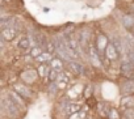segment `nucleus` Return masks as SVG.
<instances>
[{
  "mask_svg": "<svg viewBox=\"0 0 134 119\" xmlns=\"http://www.w3.org/2000/svg\"><path fill=\"white\" fill-rule=\"evenodd\" d=\"M58 92H60V90H59L57 83H49V85H47V93H49V96H57Z\"/></svg>",
  "mask_w": 134,
  "mask_h": 119,
  "instance_id": "24",
  "label": "nucleus"
},
{
  "mask_svg": "<svg viewBox=\"0 0 134 119\" xmlns=\"http://www.w3.org/2000/svg\"><path fill=\"white\" fill-rule=\"evenodd\" d=\"M67 119H87V111L86 110H80L78 112H74V114L69 115Z\"/></svg>",
  "mask_w": 134,
  "mask_h": 119,
  "instance_id": "21",
  "label": "nucleus"
},
{
  "mask_svg": "<svg viewBox=\"0 0 134 119\" xmlns=\"http://www.w3.org/2000/svg\"><path fill=\"white\" fill-rule=\"evenodd\" d=\"M43 51H45V50H43V47H41V46H34V47H32V48H30V51H29L28 54H29V55H32V56L36 59V58H37V56H40Z\"/></svg>",
  "mask_w": 134,
  "mask_h": 119,
  "instance_id": "23",
  "label": "nucleus"
},
{
  "mask_svg": "<svg viewBox=\"0 0 134 119\" xmlns=\"http://www.w3.org/2000/svg\"><path fill=\"white\" fill-rule=\"evenodd\" d=\"M17 34H19V30L13 26L2 29V39H4L5 42H12L17 37Z\"/></svg>",
  "mask_w": 134,
  "mask_h": 119,
  "instance_id": "9",
  "label": "nucleus"
},
{
  "mask_svg": "<svg viewBox=\"0 0 134 119\" xmlns=\"http://www.w3.org/2000/svg\"><path fill=\"white\" fill-rule=\"evenodd\" d=\"M108 119H122V116L120 115L118 109L110 107V109H109V114H108Z\"/></svg>",
  "mask_w": 134,
  "mask_h": 119,
  "instance_id": "25",
  "label": "nucleus"
},
{
  "mask_svg": "<svg viewBox=\"0 0 134 119\" xmlns=\"http://www.w3.org/2000/svg\"><path fill=\"white\" fill-rule=\"evenodd\" d=\"M120 107H121L122 110L134 109V96H133V94L122 96L121 99H120Z\"/></svg>",
  "mask_w": 134,
  "mask_h": 119,
  "instance_id": "12",
  "label": "nucleus"
},
{
  "mask_svg": "<svg viewBox=\"0 0 134 119\" xmlns=\"http://www.w3.org/2000/svg\"><path fill=\"white\" fill-rule=\"evenodd\" d=\"M120 75L125 79H134V64L124 56L122 62L120 63Z\"/></svg>",
  "mask_w": 134,
  "mask_h": 119,
  "instance_id": "4",
  "label": "nucleus"
},
{
  "mask_svg": "<svg viewBox=\"0 0 134 119\" xmlns=\"http://www.w3.org/2000/svg\"><path fill=\"white\" fill-rule=\"evenodd\" d=\"M125 42L127 43L129 48H130L131 51H134V33L127 32V33H126V35H125Z\"/></svg>",
  "mask_w": 134,
  "mask_h": 119,
  "instance_id": "20",
  "label": "nucleus"
},
{
  "mask_svg": "<svg viewBox=\"0 0 134 119\" xmlns=\"http://www.w3.org/2000/svg\"><path fill=\"white\" fill-rule=\"evenodd\" d=\"M43 50H45V51H47V52H50V54H57V43H55L54 38H53V39H47V41H46Z\"/></svg>",
  "mask_w": 134,
  "mask_h": 119,
  "instance_id": "19",
  "label": "nucleus"
},
{
  "mask_svg": "<svg viewBox=\"0 0 134 119\" xmlns=\"http://www.w3.org/2000/svg\"><path fill=\"white\" fill-rule=\"evenodd\" d=\"M37 72L40 79H47V75L50 72V64H38Z\"/></svg>",
  "mask_w": 134,
  "mask_h": 119,
  "instance_id": "18",
  "label": "nucleus"
},
{
  "mask_svg": "<svg viewBox=\"0 0 134 119\" xmlns=\"http://www.w3.org/2000/svg\"><path fill=\"white\" fill-rule=\"evenodd\" d=\"M122 119H129V118H124V116H122Z\"/></svg>",
  "mask_w": 134,
  "mask_h": 119,
  "instance_id": "29",
  "label": "nucleus"
},
{
  "mask_svg": "<svg viewBox=\"0 0 134 119\" xmlns=\"http://www.w3.org/2000/svg\"><path fill=\"white\" fill-rule=\"evenodd\" d=\"M109 42H110V41L107 38V35H105V34L99 33V34L96 35V38H95V46H96L97 51L100 52V55H103V54H104V51H105V48H107V46H108V43H109Z\"/></svg>",
  "mask_w": 134,
  "mask_h": 119,
  "instance_id": "8",
  "label": "nucleus"
},
{
  "mask_svg": "<svg viewBox=\"0 0 134 119\" xmlns=\"http://www.w3.org/2000/svg\"><path fill=\"white\" fill-rule=\"evenodd\" d=\"M127 59H129V60H130V62H131V63L134 64V51H133V52H131V54H130V55L127 56Z\"/></svg>",
  "mask_w": 134,
  "mask_h": 119,
  "instance_id": "28",
  "label": "nucleus"
},
{
  "mask_svg": "<svg viewBox=\"0 0 134 119\" xmlns=\"http://www.w3.org/2000/svg\"><path fill=\"white\" fill-rule=\"evenodd\" d=\"M124 118H129V119H134V109H127L124 110Z\"/></svg>",
  "mask_w": 134,
  "mask_h": 119,
  "instance_id": "27",
  "label": "nucleus"
},
{
  "mask_svg": "<svg viewBox=\"0 0 134 119\" xmlns=\"http://www.w3.org/2000/svg\"><path fill=\"white\" fill-rule=\"evenodd\" d=\"M16 46H17V48H19L21 52L28 54V52L30 51V48H32V42H30V39H29L28 35H23V37L19 38Z\"/></svg>",
  "mask_w": 134,
  "mask_h": 119,
  "instance_id": "10",
  "label": "nucleus"
},
{
  "mask_svg": "<svg viewBox=\"0 0 134 119\" xmlns=\"http://www.w3.org/2000/svg\"><path fill=\"white\" fill-rule=\"evenodd\" d=\"M49 64H50V68L57 70V71H59V72L64 71V68H66V62L63 60L62 58H59L58 55H54V58L51 59V62H50Z\"/></svg>",
  "mask_w": 134,
  "mask_h": 119,
  "instance_id": "13",
  "label": "nucleus"
},
{
  "mask_svg": "<svg viewBox=\"0 0 134 119\" xmlns=\"http://www.w3.org/2000/svg\"><path fill=\"white\" fill-rule=\"evenodd\" d=\"M66 68L69 70L74 76H76V77L84 76V73H86V67H84V64L80 63L78 59H74V60L69 62V63L66 64Z\"/></svg>",
  "mask_w": 134,
  "mask_h": 119,
  "instance_id": "6",
  "label": "nucleus"
},
{
  "mask_svg": "<svg viewBox=\"0 0 134 119\" xmlns=\"http://www.w3.org/2000/svg\"><path fill=\"white\" fill-rule=\"evenodd\" d=\"M7 97H8V98H9V99H11V101H12L19 109H20V111H21L23 114H25V112L28 111V102H26V101H25L19 93H16L12 88L8 90Z\"/></svg>",
  "mask_w": 134,
  "mask_h": 119,
  "instance_id": "3",
  "label": "nucleus"
},
{
  "mask_svg": "<svg viewBox=\"0 0 134 119\" xmlns=\"http://www.w3.org/2000/svg\"><path fill=\"white\" fill-rule=\"evenodd\" d=\"M83 94H84V98L88 99V98L92 96V86H91V85H87V86L84 88V90H83Z\"/></svg>",
  "mask_w": 134,
  "mask_h": 119,
  "instance_id": "26",
  "label": "nucleus"
},
{
  "mask_svg": "<svg viewBox=\"0 0 134 119\" xmlns=\"http://www.w3.org/2000/svg\"><path fill=\"white\" fill-rule=\"evenodd\" d=\"M122 25L127 30L134 29V16L133 15H124V17H122Z\"/></svg>",
  "mask_w": 134,
  "mask_h": 119,
  "instance_id": "17",
  "label": "nucleus"
},
{
  "mask_svg": "<svg viewBox=\"0 0 134 119\" xmlns=\"http://www.w3.org/2000/svg\"><path fill=\"white\" fill-rule=\"evenodd\" d=\"M109 106H107L105 102H97L96 103V112L101 116V118H105L108 119V114H109Z\"/></svg>",
  "mask_w": 134,
  "mask_h": 119,
  "instance_id": "15",
  "label": "nucleus"
},
{
  "mask_svg": "<svg viewBox=\"0 0 134 119\" xmlns=\"http://www.w3.org/2000/svg\"><path fill=\"white\" fill-rule=\"evenodd\" d=\"M59 71H57V70H53V68H50V72H49V75H47V83H55L57 81V79H58V76H59Z\"/></svg>",
  "mask_w": 134,
  "mask_h": 119,
  "instance_id": "22",
  "label": "nucleus"
},
{
  "mask_svg": "<svg viewBox=\"0 0 134 119\" xmlns=\"http://www.w3.org/2000/svg\"><path fill=\"white\" fill-rule=\"evenodd\" d=\"M38 77H40V76H38L37 70H32V68H28V70L21 71V72H20V76H19L20 81L24 83V84H26V85L34 84V83L37 81Z\"/></svg>",
  "mask_w": 134,
  "mask_h": 119,
  "instance_id": "5",
  "label": "nucleus"
},
{
  "mask_svg": "<svg viewBox=\"0 0 134 119\" xmlns=\"http://www.w3.org/2000/svg\"><path fill=\"white\" fill-rule=\"evenodd\" d=\"M53 58H54V54H50V52H47V51H43L40 56H37V58L34 59V62L38 63V64H49V63L51 62Z\"/></svg>",
  "mask_w": 134,
  "mask_h": 119,
  "instance_id": "14",
  "label": "nucleus"
},
{
  "mask_svg": "<svg viewBox=\"0 0 134 119\" xmlns=\"http://www.w3.org/2000/svg\"><path fill=\"white\" fill-rule=\"evenodd\" d=\"M101 58H105L107 60H109V62H114V60H118V59L121 58V54L118 52V50L113 45V42H109L107 48H105V51H104V54L101 55Z\"/></svg>",
  "mask_w": 134,
  "mask_h": 119,
  "instance_id": "7",
  "label": "nucleus"
},
{
  "mask_svg": "<svg viewBox=\"0 0 134 119\" xmlns=\"http://www.w3.org/2000/svg\"><path fill=\"white\" fill-rule=\"evenodd\" d=\"M82 105L79 103V102H74V101H70L69 102V105L66 106V109H64V112L67 114V115H71V114H74V112H78V111H80L82 110Z\"/></svg>",
  "mask_w": 134,
  "mask_h": 119,
  "instance_id": "16",
  "label": "nucleus"
},
{
  "mask_svg": "<svg viewBox=\"0 0 134 119\" xmlns=\"http://www.w3.org/2000/svg\"><path fill=\"white\" fill-rule=\"evenodd\" d=\"M87 119H91V118H87Z\"/></svg>",
  "mask_w": 134,
  "mask_h": 119,
  "instance_id": "30",
  "label": "nucleus"
},
{
  "mask_svg": "<svg viewBox=\"0 0 134 119\" xmlns=\"http://www.w3.org/2000/svg\"><path fill=\"white\" fill-rule=\"evenodd\" d=\"M120 90L122 96L134 94V79H125L124 83H121L120 85Z\"/></svg>",
  "mask_w": 134,
  "mask_h": 119,
  "instance_id": "11",
  "label": "nucleus"
},
{
  "mask_svg": "<svg viewBox=\"0 0 134 119\" xmlns=\"http://www.w3.org/2000/svg\"><path fill=\"white\" fill-rule=\"evenodd\" d=\"M2 111H3V114L5 115V116H8V118H15V119H19L20 116L23 118V112L20 111V109L7 97V96H4L3 97V99H2Z\"/></svg>",
  "mask_w": 134,
  "mask_h": 119,
  "instance_id": "1",
  "label": "nucleus"
},
{
  "mask_svg": "<svg viewBox=\"0 0 134 119\" xmlns=\"http://www.w3.org/2000/svg\"><path fill=\"white\" fill-rule=\"evenodd\" d=\"M11 88L16 92V93H19L26 102H32L33 99H34V92H33V89L29 86V85H26V84H24V83H21V81H17V83H13V84H11Z\"/></svg>",
  "mask_w": 134,
  "mask_h": 119,
  "instance_id": "2",
  "label": "nucleus"
}]
</instances>
